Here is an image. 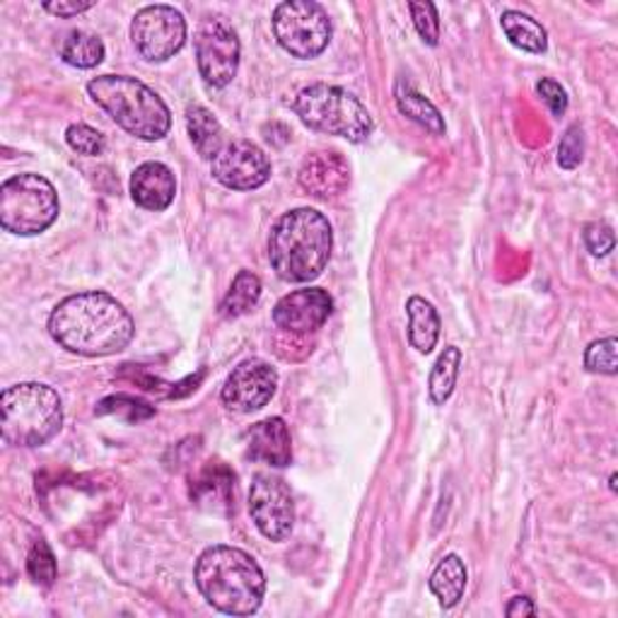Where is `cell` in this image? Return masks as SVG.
<instances>
[{
	"label": "cell",
	"instance_id": "cell-15",
	"mask_svg": "<svg viewBox=\"0 0 618 618\" xmlns=\"http://www.w3.org/2000/svg\"><path fill=\"white\" fill-rule=\"evenodd\" d=\"M300 187L314 199H334L344 193L350 184L348 160L336 150L310 153L300 167Z\"/></svg>",
	"mask_w": 618,
	"mask_h": 618
},
{
	"label": "cell",
	"instance_id": "cell-4",
	"mask_svg": "<svg viewBox=\"0 0 618 618\" xmlns=\"http://www.w3.org/2000/svg\"><path fill=\"white\" fill-rule=\"evenodd\" d=\"M87 92L126 134L140 140H163L172 128L165 99L138 77L99 75L87 83Z\"/></svg>",
	"mask_w": 618,
	"mask_h": 618
},
{
	"label": "cell",
	"instance_id": "cell-32",
	"mask_svg": "<svg viewBox=\"0 0 618 618\" xmlns=\"http://www.w3.org/2000/svg\"><path fill=\"white\" fill-rule=\"evenodd\" d=\"M585 244L591 252V256H607L616 244L614 230L607 226V222H591V226L585 228Z\"/></svg>",
	"mask_w": 618,
	"mask_h": 618
},
{
	"label": "cell",
	"instance_id": "cell-30",
	"mask_svg": "<svg viewBox=\"0 0 618 618\" xmlns=\"http://www.w3.org/2000/svg\"><path fill=\"white\" fill-rule=\"evenodd\" d=\"M585 157V134L580 126H570L565 130L563 138H561V146H558V165L563 169H575L577 165L583 163Z\"/></svg>",
	"mask_w": 618,
	"mask_h": 618
},
{
	"label": "cell",
	"instance_id": "cell-34",
	"mask_svg": "<svg viewBox=\"0 0 618 618\" xmlns=\"http://www.w3.org/2000/svg\"><path fill=\"white\" fill-rule=\"evenodd\" d=\"M90 8H95V3H90V0H85V3H77V0H59V3H44V10L51 12V15H56V18H75V15H81V12H85Z\"/></svg>",
	"mask_w": 618,
	"mask_h": 618
},
{
	"label": "cell",
	"instance_id": "cell-18",
	"mask_svg": "<svg viewBox=\"0 0 618 618\" xmlns=\"http://www.w3.org/2000/svg\"><path fill=\"white\" fill-rule=\"evenodd\" d=\"M406 314H409V344L418 350L428 355L432 348L438 346L440 338V314L423 297H409L406 302Z\"/></svg>",
	"mask_w": 618,
	"mask_h": 618
},
{
	"label": "cell",
	"instance_id": "cell-31",
	"mask_svg": "<svg viewBox=\"0 0 618 618\" xmlns=\"http://www.w3.org/2000/svg\"><path fill=\"white\" fill-rule=\"evenodd\" d=\"M128 411L130 420H140V418H150L155 413L153 406L148 404H143L138 399H130V397H112V399H104L99 406H97V413L99 416H107V413H124Z\"/></svg>",
	"mask_w": 618,
	"mask_h": 618
},
{
	"label": "cell",
	"instance_id": "cell-10",
	"mask_svg": "<svg viewBox=\"0 0 618 618\" xmlns=\"http://www.w3.org/2000/svg\"><path fill=\"white\" fill-rule=\"evenodd\" d=\"M240 36L222 18H206L196 34V63L208 87H228L240 69Z\"/></svg>",
	"mask_w": 618,
	"mask_h": 618
},
{
	"label": "cell",
	"instance_id": "cell-7",
	"mask_svg": "<svg viewBox=\"0 0 618 618\" xmlns=\"http://www.w3.org/2000/svg\"><path fill=\"white\" fill-rule=\"evenodd\" d=\"M59 193L46 177L24 172L0 187V226L18 237L46 232L59 218Z\"/></svg>",
	"mask_w": 618,
	"mask_h": 618
},
{
	"label": "cell",
	"instance_id": "cell-9",
	"mask_svg": "<svg viewBox=\"0 0 618 618\" xmlns=\"http://www.w3.org/2000/svg\"><path fill=\"white\" fill-rule=\"evenodd\" d=\"M130 42L146 61L165 63L187 44V20L172 6H146L130 22Z\"/></svg>",
	"mask_w": 618,
	"mask_h": 618
},
{
	"label": "cell",
	"instance_id": "cell-8",
	"mask_svg": "<svg viewBox=\"0 0 618 618\" xmlns=\"http://www.w3.org/2000/svg\"><path fill=\"white\" fill-rule=\"evenodd\" d=\"M273 34L287 54L310 61L332 42V18L314 0H287L273 12Z\"/></svg>",
	"mask_w": 618,
	"mask_h": 618
},
{
	"label": "cell",
	"instance_id": "cell-17",
	"mask_svg": "<svg viewBox=\"0 0 618 618\" xmlns=\"http://www.w3.org/2000/svg\"><path fill=\"white\" fill-rule=\"evenodd\" d=\"M177 196V177L163 163H143L130 175V199L146 210H167Z\"/></svg>",
	"mask_w": 618,
	"mask_h": 618
},
{
	"label": "cell",
	"instance_id": "cell-13",
	"mask_svg": "<svg viewBox=\"0 0 618 618\" xmlns=\"http://www.w3.org/2000/svg\"><path fill=\"white\" fill-rule=\"evenodd\" d=\"M279 373L266 360H244L234 367L222 387V404L237 413L261 411L273 399Z\"/></svg>",
	"mask_w": 618,
	"mask_h": 618
},
{
	"label": "cell",
	"instance_id": "cell-11",
	"mask_svg": "<svg viewBox=\"0 0 618 618\" xmlns=\"http://www.w3.org/2000/svg\"><path fill=\"white\" fill-rule=\"evenodd\" d=\"M249 515L271 542H285L295 527V501L285 481L273 473H256L249 489Z\"/></svg>",
	"mask_w": 618,
	"mask_h": 618
},
{
	"label": "cell",
	"instance_id": "cell-20",
	"mask_svg": "<svg viewBox=\"0 0 618 618\" xmlns=\"http://www.w3.org/2000/svg\"><path fill=\"white\" fill-rule=\"evenodd\" d=\"M187 128L196 153H199L203 160H213V157L226 146V134H222V126L213 112H208L201 104L189 107L187 112Z\"/></svg>",
	"mask_w": 618,
	"mask_h": 618
},
{
	"label": "cell",
	"instance_id": "cell-3",
	"mask_svg": "<svg viewBox=\"0 0 618 618\" xmlns=\"http://www.w3.org/2000/svg\"><path fill=\"white\" fill-rule=\"evenodd\" d=\"M196 587L210 607L228 616H252L266 595V575L242 548L210 546L196 561Z\"/></svg>",
	"mask_w": 618,
	"mask_h": 618
},
{
	"label": "cell",
	"instance_id": "cell-14",
	"mask_svg": "<svg viewBox=\"0 0 618 618\" xmlns=\"http://www.w3.org/2000/svg\"><path fill=\"white\" fill-rule=\"evenodd\" d=\"M334 312V300L322 287H302L279 300L273 307V322L285 334L307 336L326 324Z\"/></svg>",
	"mask_w": 618,
	"mask_h": 618
},
{
	"label": "cell",
	"instance_id": "cell-12",
	"mask_svg": "<svg viewBox=\"0 0 618 618\" xmlns=\"http://www.w3.org/2000/svg\"><path fill=\"white\" fill-rule=\"evenodd\" d=\"M210 175L232 191H254L271 179V160L252 140H232L210 160Z\"/></svg>",
	"mask_w": 618,
	"mask_h": 618
},
{
	"label": "cell",
	"instance_id": "cell-35",
	"mask_svg": "<svg viewBox=\"0 0 618 618\" xmlns=\"http://www.w3.org/2000/svg\"><path fill=\"white\" fill-rule=\"evenodd\" d=\"M505 614L510 618H524V616H536V607L530 597H515L510 599Z\"/></svg>",
	"mask_w": 618,
	"mask_h": 618
},
{
	"label": "cell",
	"instance_id": "cell-5",
	"mask_svg": "<svg viewBox=\"0 0 618 618\" xmlns=\"http://www.w3.org/2000/svg\"><path fill=\"white\" fill-rule=\"evenodd\" d=\"M63 428L59 391L42 383H20L0 394V430L15 447H42Z\"/></svg>",
	"mask_w": 618,
	"mask_h": 618
},
{
	"label": "cell",
	"instance_id": "cell-19",
	"mask_svg": "<svg viewBox=\"0 0 618 618\" xmlns=\"http://www.w3.org/2000/svg\"><path fill=\"white\" fill-rule=\"evenodd\" d=\"M467 583H469L467 565H464V561L459 558L457 554L444 556V558L436 565V570H432V575H430V589H432V595L438 597L440 607H444V609L457 607L459 599L464 597Z\"/></svg>",
	"mask_w": 618,
	"mask_h": 618
},
{
	"label": "cell",
	"instance_id": "cell-28",
	"mask_svg": "<svg viewBox=\"0 0 618 618\" xmlns=\"http://www.w3.org/2000/svg\"><path fill=\"white\" fill-rule=\"evenodd\" d=\"M65 143L77 153V155H87V157H97L104 153V146L107 140L99 134L97 128H92L87 124H73L65 130Z\"/></svg>",
	"mask_w": 618,
	"mask_h": 618
},
{
	"label": "cell",
	"instance_id": "cell-6",
	"mask_svg": "<svg viewBox=\"0 0 618 618\" xmlns=\"http://www.w3.org/2000/svg\"><path fill=\"white\" fill-rule=\"evenodd\" d=\"M295 114L312 130L346 138L348 143L367 140L375 128L370 112L358 97L344 87L326 83L302 87L295 97Z\"/></svg>",
	"mask_w": 618,
	"mask_h": 618
},
{
	"label": "cell",
	"instance_id": "cell-24",
	"mask_svg": "<svg viewBox=\"0 0 618 618\" xmlns=\"http://www.w3.org/2000/svg\"><path fill=\"white\" fill-rule=\"evenodd\" d=\"M104 54H107V49H104L102 39L97 34H90L83 30L71 32L61 44V59L69 65H73V69H81V71L97 69V65L104 61Z\"/></svg>",
	"mask_w": 618,
	"mask_h": 618
},
{
	"label": "cell",
	"instance_id": "cell-23",
	"mask_svg": "<svg viewBox=\"0 0 618 618\" xmlns=\"http://www.w3.org/2000/svg\"><path fill=\"white\" fill-rule=\"evenodd\" d=\"M259 300H261L259 275L252 271H240L234 275L226 300H222L220 312H222V317H228V320L244 317V314H249L259 305Z\"/></svg>",
	"mask_w": 618,
	"mask_h": 618
},
{
	"label": "cell",
	"instance_id": "cell-25",
	"mask_svg": "<svg viewBox=\"0 0 618 618\" xmlns=\"http://www.w3.org/2000/svg\"><path fill=\"white\" fill-rule=\"evenodd\" d=\"M459 370H462V350L457 346H447L438 363L432 365V373L428 379V391H430V399L436 406H442L447 399L452 397V391L457 387V379H459Z\"/></svg>",
	"mask_w": 618,
	"mask_h": 618
},
{
	"label": "cell",
	"instance_id": "cell-26",
	"mask_svg": "<svg viewBox=\"0 0 618 618\" xmlns=\"http://www.w3.org/2000/svg\"><path fill=\"white\" fill-rule=\"evenodd\" d=\"M28 573L36 585L42 587H51L56 580L59 575V565H56V556L51 546L44 542V538H39L34 542L30 556H28Z\"/></svg>",
	"mask_w": 618,
	"mask_h": 618
},
{
	"label": "cell",
	"instance_id": "cell-21",
	"mask_svg": "<svg viewBox=\"0 0 618 618\" xmlns=\"http://www.w3.org/2000/svg\"><path fill=\"white\" fill-rule=\"evenodd\" d=\"M394 99H397V107L404 116H409L411 122L430 130L432 136L444 134V118L440 109L428 97L420 95L418 90H413L409 83H401V81L397 83V87H394Z\"/></svg>",
	"mask_w": 618,
	"mask_h": 618
},
{
	"label": "cell",
	"instance_id": "cell-33",
	"mask_svg": "<svg viewBox=\"0 0 618 618\" xmlns=\"http://www.w3.org/2000/svg\"><path fill=\"white\" fill-rule=\"evenodd\" d=\"M536 92L554 116H563L565 109H568V95H565V90L556 81H551V77H544V81L536 85Z\"/></svg>",
	"mask_w": 618,
	"mask_h": 618
},
{
	"label": "cell",
	"instance_id": "cell-22",
	"mask_svg": "<svg viewBox=\"0 0 618 618\" xmlns=\"http://www.w3.org/2000/svg\"><path fill=\"white\" fill-rule=\"evenodd\" d=\"M503 32L510 39L512 46H517L527 54H544L548 49V34L534 18L524 15L520 10H505L503 18Z\"/></svg>",
	"mask_w": 618,
	"mask_h": 618
},
{
	"label": "cell",
	"instance_id": "cell-2",
	"mask_svg": "<svg viewBox=\"0 0 618 618\" xmlns=\"http://www.w3.org/2000/svg\"><path fill=\"white\" fill-rule=\"evenodd\" d=\"M334 230L324 213L295 208L275 222L269 237V259L279 279L310 283L320 279L332 259Z\"/></svg>",
	"mask_w": 618,
	"mask_h": 618
},
{
	"label": "cell",
	"instance_id": "cell-1",
	"mask_svg": "<svg viewBox=\"0 0 618 618\" xmlns=\"http://www.w3.org/2000/svg\"><path fill=\"white\" fill-rule=\"evenodd\" d=\"M49 334L75 355L107 358L134 341L136 324L116 297L90 291L59 302L49 317Z\"/></svg>",
	"mask_w": 618,
	"mask_h": 618
},
{
	"label": "cell",
	"instance_id": "cell-27",
	"mask_svg": "<svg viewBox=\"0 0 618 618\" xmlns=\"http://www.w3.org/2000/svg\"><path fill=\"white\" fill-rule=\"evenodd\" d=\"M616 338L607 336L599 338L595 344H589L585 350V370L595 375H609L618 373V358H616Z\"/></svg>",
	"mask_w": 618,
	"mask_h": 618
},
{
	"label": "cell",
	"instance_id": "cell-16",
	"mask_svg": "<svg viewBox=\"0 0 618 618\" xmlns=\"http://www.w3.org/2000/svg\"><path fill=\"white\" fill-rule=\"evenodd\" d=\"M247 457L269 467H287L293 462V440L285 420L273 416L259 420L247 430Z\"/></svg>",
	"mask_w": 618,
	"mask_h": 618
},
{
	"label": "cell",
	"instance_id": "cell-29",
	"mask_svg": "<svg viewBox=\"0 0 618 618\" xmlns=\"http://www.w3.org/2000/svg\"><path fill=\"white\" fill-rule=\"evenodd\" d=\"M411 18L420 39L428 46H438L440 42V20H438V8L432 3H409Z\"/></svg>",
	"mask_w": 618,
	"mask_h": 618
}]
</instances>
